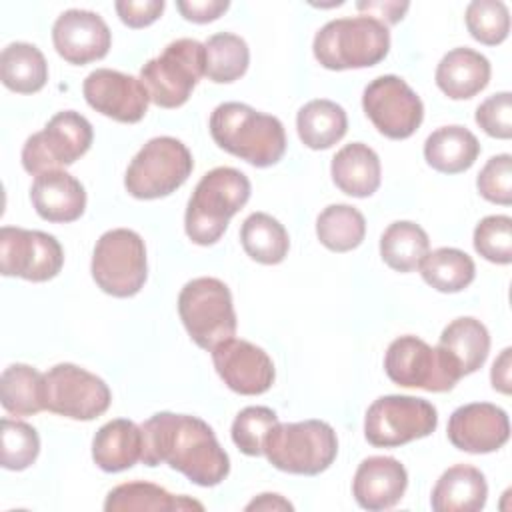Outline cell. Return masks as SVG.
<instances>
[{
  "instance_id": "obj_1",
  "label": "cell",
  "mask_w": 512,
  "mask_h": 512,
  "mask_svg": "<svg viewBox=\"0 0 512 512\" xmlns=\"http://www.w3.org/2000/svg\"><path fill=\"white\" fill-rule=\"evenodd\" d=\"M142 462L168 464L198 486H216L230 472V458L212 428L188 414L158 412L142 426Z\"/></svg>"
},
{
  "instance_id": "obj_2",
  "label": "cell",
  "mask_w": 512,
  "mask_h": 512,
  "mask_svg": "<svg viewBox=\"0 0 512 512\" xmlns=\"http://www.w3.org/2000/svg\"><path fill=\"white\" fill-rule=\"evenodd\" d=\"M210 134L222 150L256 168L276 164L286 152L282 122L242 102L216 106L210 116Z\"/></svg>"
},
{
  "instance_id": "obj_3",
  "label": "cell",
  "mask_w": 512,
  "mask_h": 512,
  "mask_svg": "<svg viewBox=\"0 0 512 512\" xmlns=\"http://www.w3.org/2000/svg\"><path fill=\"white\" fill-rule=\"evenodd\" d=\"M250 180L244 172L218 166L196 184L184 214V228L194 244L210 246L226 232L230 218L248 202Z\"/></svg>"
},
{
  "instance_id": "obj_4",
  "label": "cell",
  "mask_w": 512,
  "mask_h": 512,
  "mask_svg": "<svg viewBox=\"0 0 512 512\" xmlns=\"http://www.w3.org/2000/svg\"><path fill=\"white\" fill-rule=\"evenodd\" d=\"M314 58L328 70L370 68L386 58L390 32L366 14L326 22L314 36Z\"/></svg>"
},
{
  "instance_id": "obj_5",
  "label": "cell",
  "mask_w": 512,
  "mask_h": 512,
  "mask_svg": "<svg viewBox=\"0 0 512 512\" xmlns=\"http://www.w3.org/2000/svg\"><path fill=\"white\" fill-rule=\"evenodd\" d=\"M264 454L282 472L316 476L334 462L338 438L334 428L322 420L278 422L264 442Z\"/></svg>"
},
{
  "instance_id": "obj_6",
  "label": "cell",
  "mask_w": 512,
  "mask_h": 512,
  "mask_svg": "<svg viewBox=\"0 0 512 512\" xmlns=\"http://www.w3.org/2000/svg\"><path fill=\"white\" fill-rule=\"evenodd\" d=\"M178 314L190 338L204 350H214L236 334L232 294L218 278L200 276L186 282L178 294Z\"/></svg>"
},
{
  "instance_id": "obj_7",
  "label": "cell",
  "mask_w": 512,
  "mask_h": 512,
  "mask_svg": "<svg viewBox=\"0 0 512 512\" xmlns=\"http://www.w3.org/2000/svg\"><path fill=\"white\" fill-rule=\"evenodd\" d=\"M192 168L194 160L186 144L172 136H156L128 164L124 186L138 200L164 198L188 180Z\"/></svg>"
},
{
  "instance_id": "obj_8",
  "label": "cell",
  "mask_w": 512,
  "mask_h": 512,
  "mask_svg": "<svg viewBox=\"0 0 512 512\" xmlns=\"http://www.w3.org/2000/svg\"><path fill=\"white\" fill-rule=\"evenodd\" d=\"M204 44L192 38L170 42L140 70V80L150 102L160 108H178L188 102L194 86L204 76Z\"/></svg>"
},
{
  "instance_id": "obj_9",
  "label": "cell",
  "mask_w": 512,
  "mask_h": 512,
  "mask_svg": "<svg viewBox=\"0 0 512 512\" xmlns=\"http://www.w3.org/2000/svg\"><path fill=\"white\" fill-rule=\"evenodd\" d=\"M90 270L94 282L106 294L116 298L138 294L148 276L144 240L128 228L104 232L94 246Z\"/></svg>"
},
{
  "instance_id": "obj_10",
  "label": "cell",
  "mask_w": 512,
  "mask_h": 512,
  "mask_svg": "<svg viewBox=\"0 0 512 512\" xmlns=\"http://www.w3.org/2000/svg\"><path fill=\"white\" fill-rule=\"evenodd\" d=\"M384 370L394 384L426 392H448L462 378L456 364L440 346L434 348L412 334L390 342L384 356Z\"/></svg>"
},
{
  "instance_id": "obj_11",
  "label": "cell",
  "mask_w": 512,
  "mask_h": 512,
  "mask_svg": "<svg viewBox=\"0 0 512 512\" xmlns=\"http://www.w3.org/2000/svg\"><path fill=\"white\" fill-rule=\"evenodd\" d=\"M438 426L436 408L416 396H380L366 410L364 436L376 448H396L430 436Z\"/></svg>"
},
{
  "instance_id": "obj_12",
  "label": "cell",
  "mask_w": 512,
  "mask_h": 512,
  "mask_svg": "<svg viewBox=\"0 0 512 512\" xmlns=\"http://www.w3.org/2000/svg\"><path fill=\"white\" fill-rule=\"evenodd\" d=\"M92 124L74 110L54 114L48 124L32 134L22 148V166L28 174H44L74 164L92 144Z\"/></svg>"
},
{
  "instance_id": "obj_13",
  "label": "cell",
  "mask_w": 512,
  "mask_h": 512,
  "mask_svg": "<svg viewBox=\"0 0 512 512\" xmlns=\"http://www.w3.org/2000/svg\"><path fill=\"white\" fill-rule=\"evenodd\" d=\"M110 400L108 384L76 364H56L42 376L44 410L54 414L72 420H94L108 410Z\"/></svg>"
},
{
  "instance_id": "obj_14",
  "label": "cell",
  "mask_w": 512,
  "mask_h": 512,
  "mask_svg": "<svg viewBox=\"0 0 512 512\" xmlns=\"http://www.w3.org/2000/svg\"><path fill=\"white\" fill-rule=\"evenodd\" d=\"M362 108L374 128L392 140L410 138L424 118L420 96L394 74L378 76L364 88Z\"/></svg>"
},
{
  "instance_id": "obj_15",
  "label": "cell",
  "mask_w": 512,
  "mask_h": 512,
  "mask_svg": "<svg viewBox=\"0 0 512 512\" xmlns=\"http://www.w3.org/2000/svg\"><path fill=\"white\" fill-rule=\"evenodd\" d=\"M64 264L60 242L46 232L16 226L0 228V272L28 282L54 278Z\"/></svg>"
},
{
  "instance_id": "obj_16",
  "label": "cell",
  "mask_w": 512,
  "mask_h": 512,
  "mask_svg": "<svg viewBox=\"0 0 512 512\" xmlns=\"http://www.w3.org/2000/svg\"><path fill=\"white\" fill-rule=\"evenodd\" d=\"M86 102L100 114L124 122L136 124L148 112V90L140 78L130 74L98 68L90 72L82 84Z\"/></svg>"
},
{
  "instance_id": "obj_17",
  "label": "cell",
  "mask_w": 512,
  "mask_h": 512,
  "mask_svg": "<svg viewBox=\"0 0 512 512\" xmlns=\"http://www.w3.org/2000/svg\"><path fill=\"white\" fill-rule=\"evenodd\" d=\"M212 362L224 384L242 396L264 394L276 378L270 356L248 340L228 338L220 342L212 350Z\"/></svg>"
},
{
  "instance_id": "obj_18",
  "label": "cell",
  "mask_w": 512,
  "mask_h": 512,
  "mask_svg": "<svg viewBox=\"0 0 512 512\" xmlns=\"http://www.w3.org/2000/svg\"><path fill=\"white\" fill-rule=\"evenodd\" d=\"M510 438L508 414L490 402H472L456 408L448 420V440L470 454H488Z\"/></svg>"
},
{
  "instance_id": "obj_19",
  "label": "cell",
  "mask_w": 512,
  "mask_h": 512,
  "mask_svg": "<svg viewBox=\"0 0 512 512\" xmlns=\"http://www.w3.org/2000/svg\"><path fill=\"white\" fill-rule=\"evenodd\" d=\"M56 52L70 64H88L108 54L112 34L100 14L80 8L62 12L52 26Z\"/></svg>"
},
{
  "instance_id": "obj_20",
  "label": "cell",
  "mask_w": 512,
  "mask_h": 512,
  "mask_svg": "<svg viewBox=\"0 0 512 512\" xmlns=\"http://www.w3.org/2000/svg\"><path fill=\"white\" fill-rule=\"evenodd\" d=\"M408 486V472L392 456L364 458L354 474L352 494L364 510H388L396 506Z\"/></svg>"
},
{
  "instance_id": "obj_21",
  "label": "cell",
  "mask_w": 512,
  "mask_h": 512,
  "mask_svg": "<svg viewBox=\"0 0 512 512\" xmlns=\"http://www.w3.org/2000/svg\"><path fill=\"white\" fill-rule=\"evenodd\" d=\"M30 200L40 218L48 222H74L84 214L86 190L72 174L50 170L34 178Z\"/></svg>"
},
{
  "instance_id": "obj_22",
  "label": "cell",
  "mask_w": 512,
  "mask_h": 512,
  "mask_svg": "<svg viewBox=\"0 0 512 512\" xmlns=\"http://www.w3.org/2000/svg\"><path fill=\"white\" fill-rule=\"evenodd\" d=\"M488 498L484 474L468 464L450 466L438 478L430 504L436 512H478Z\"/></svg>"
},
{
  "instance_id": "obj_23",
  "label": "cell",
  "mask_w": 512,
  "mask_h": 512,
  "mask_svg": "<svg viewBox=\"0 0 512 512\" xmlns=\"http://www.w3.org/2000/svg\"><path fill=\"white\" fill-rule=\"evenodd\" d=\"M490 62L472 48H454L442 56L436 68L438 88L452 100H466L486 88Z\"/></svg>"
},
{
  "instance_id": "obj_24",
  "label": "cell",
  "mask_w": 512,
  "mask_h": 512,
  "mask_svg": "<svg viewBox=\"0 0 512 512\" xmlns=\"http://www.w3.org/2000/svg\"><path fill=\"white\" fill-rule=\"evenodd\" d=\"M334 184L348 196L366 198L380 186V158L362 142H352L340 148L330 164Z\"/></svg>"
},
{
  "instance_id": "obj_25",
  "label": "cell",
  "mask_w": 512,
  "mask_h": 512,
  "mask_svg": "<svg viewBox=\"0 0 512 512\" xmlns=\"http://www.w3.org/2000/svg\"><path fill=\"white\" fill-rule=\"evenodd\" d=\"M92 458L104 472H122L142 458V428L126 418L100 426L92 440Z\"/></svg>"
},
{
  "instance_id": "obj_26",
  "label": "cell",
  "mask_w": 512,
  "mask_h": 512,
  "mask_svg": "<svg viewBox=\"0 0 512 512\" xmlns=\"http://www.w3.org/2000/svg\"><path fill=\"white\" fill-rule=\"evenodd\" d=\"M438 346L456 364L462 376L476 372L488 358L490 334L486 326L472 318L462 316L452 320L440 334Z\"/></svg>"
},
{
  "instance_id": "obj_27",
  "label": "cell",
  "mask_w": 512,
  "mask_h": 512,
  "mask_svg": "<svg viewBox=\"0 0 512 512\" xmlns=\"http://www.w3.org/2000/svg\"><path fill=\"white\" fill-rule=\"evenodd\" d=\"M480 154L478 138L464 126H442L424 142L426 162L442 174L468 170Z\"/></svg>"
},
{
  "instance_id": "obj_28",
  "label": "cell",
  "mask_w": 512,
  "mask_h": 512,
  "mask_svg": "<svg viewBox=\"0 0 512 512\" xmlns=\"http://www.w3.org/2000/svg\"><path fill=\"white\" fill-rule=\"evenodd\" d=\"M106 512H174V510H204V506L186 496H174L152 482H126L112 488L104 502Z\"/></svg>"
},
{
  "instance_id": "obj_29",
  "label": "cell",
  "mask_w": 512,
  "mask_h": 512,
  "mask_svg": "<svg viewBox=\"0 0 512 512\" xmlns=\"http://www.w3.org/2000/svg\"><path fill=\"white\" fill-rule=\"evenodd\" d=\"M296 128L304 146L312 150H326L344 138L348 130V116L340 104L318 98L298 110Z\"/></svg>"
},
{
  "instance_id": "obj_30",
  "label": "cell",
  "mask_w": 512,
  "mask_h": 512,
  "mask_svg": "<svg viewBox=\"0 0 512 512\" xmlns=\"http://www.w3.org/2000/svg\"><path fill=\"white\" fill-rule=\"evenodd\" d=\"M2 84L18 94H34L48 80L44 54L28 42H12L0 54Z\"/></svg>"
},
{
  "instance_id": "obj_31",
  "label": "cell",
  "mask_w": 512,
  "mask_h": 512,
  "mask_svg": "<svg viewBox=\"0 0 512 512\" xmlns=\"http://www.w3.org/2000/svg\"><path fill=\"white\" fill-rule=\"evenodd\" d=\"M428 252V234L416 222H392L380 236V256L396 272H414Z\"/></svg>"
},
{
  "instance_id": "obj_32",
  "label": "cell",
  "mask_w": 512,
  "mask_h": 512,
  "mask_svg": "<svg viewBox=\"0 0 512 512\" xmlns=\"http://www.w3.org/2000/svg\"><path fill=\"white\" fill-rule=\"evenodd\" d=\"M244 252L260 264H280L290 248L286 228L266 212L250 214L240 228Z\"/></svg>"
},
{
  "instance_id": "obj_33",
  "label": "cell",
  "mask_w": 512,
  "mask_h": 512,
  "mask_svg": "<svg viewBox=\"0 0 512 512\" xmlns=\"http://www.w3.org/2000/svg\"><path fill=\"white\" fill-rule=\"evenodd\" d=\"M366 220L350 204H330L316 218V236L332 252H348L362 244Z\"/></svg>"
},
{
  "instance_id": "obj_34",
  "label": "cell",
  "mask_w": 512,
  "mask_h": 512,
  "mask_svg": "<svg viewBox=\"0 0 512 512\" xmlns=\"http://www.w3.org/2000/svg\"><path fill=\"white\" fill-rule=\"evenodd\" d=\"M204 76L216 84H228L244 76L250 62V50L244 38L232 32L212 34L204 42Z\"/></svg>"
},
{
  "instance_id": "obj_35",
  "label": "cell",
  "mask_w": 512,
  "mask_h": 512,
  "mask_svg": "<svg viewBox=\"0 0 512 512\" xmlns=\"http://www.w3.org/2000/svg\"><path fill=\"white\" fill-rule=\"evenodd\" d=\"M420 274L438 292H460L474 280L476 266L466 252L444 246L426 254Z\"/></svg>"
},
{
  "instance_id": "obj_36",
  "label": "cell",
  "mask_w": 512,
  "mask_h": 512,
  "mask_svg": "<svg viewBox=\"0 0 512 512\" xmlns=\"http://www.w3.org/2000/svg\"><path fill=\"white\" fill-rule=\"evenodd\" d=\"M42 376L28 364H10L0 376V402L14 416H30L44 410Z\"/></svg>"
},
{
  "instance_id": "obj_37",
  "label": "cell",
  "mask_w": 512,
  "mask_h": 512,
  "mask_svg": "<svg viewBox=\"0 0 512 512\" xmlns=\"http://www.w3.org/2000/svg\"><path fill=\"white\" fill-rule=\"evenodd\" d=\"M0 440H2V454L0 462L6 470H24L38 458L40 452V438L34 426L2 418L0 422Z\"/></svg>"
},
{
  "instance_id": "obj_38",
  "label": "cell",
  "mask_w": 512,
  "mask_h": 512,
  "mask_svg": "<svg viewBox=\"0 0 512 512\" xmlns=\"http://www.w3.org/2000/svg\"><path fill=\"white\" fill-rule=\"evenodd\" d=\"M466 28L470 36L486 46H496L510 32V14L500 0H474L466 8Z\"/></svg>"
},
{
  "instance_id": "obj_39",
  "label": "cell",
  "mask_w": 512,
  "mask_h": 512,
  "mask_svg": "<svg viewBox=\"0 0 512 512\" xmlns=\"http://www.w3.org/2000/svg\"><path fill=\"white\" fill-rule=\"evenodd\" d=\"M278 424V416L268 406H246L232 422V442L248 456L264 454V442Z\"/></svg>"
},
{
  "instance_id": "obj_40",
  "label": "cell",
  "mask_w": 512,
  "mask_h": 512,
  "mask_svg": "<svg viewBox=\"0 0 512 512\" xmlns=\"http://www.w3.org/2000/svg\"><path fill=\"white\" fill-rule=\"evenodd\" d=\"M476 252L494 264L512 262V218L494 214L482 218L474 228Z\"/></svg>"
},
{
  "instance_id": "obj_41",
  "label": "cell",
  "mask_w": 512,
  "mask_h": 512,
  "mask_svg": "<svg viewBox=\"0 0 512 512\" xmlns=\"http://www.w3.org/2000/svg\"><path fill=\"white\" fill-rule=\"evenodd\" d=\"M476 186L482 198L494 204H512V156H492L476 178Z\"/></svg>"
},
{
  "instance_id": "obj_42",
  "label": "cell",
  "mask_w": 512,
  "mask_h": 512,
  "mask_svg": "<svg viewBox=\"0 0 512 512\" xmlns=\"http://www.w3.org/2000/svg\"><path fill=\"white\" fill-rule=\"evenodd\" d=\"M476 124L488 136L508 140L512 136V94L498 92L488 96L476 108Z\"/></svg>"
},
{
  "instance_id": "obj_43",
  "label": "cell",
  "mask_w": 512,
  "mask_h": 512,
  "mask_svg": "<svg viewBox=\"0 0 512 512\" xmlns=\"http://www.w3.org/2000/svg\"><path fill=\"white\" fill-rule=\"evenodd\" d=\"M114 8L126 26L144 28L160 18L164 0H118Z\"/></svg>"
},
{
  "instance_id": "obj_44",
  "label": "cell",
  "mask_w": 512,
  "mask_h": 512,
  "mask_svg": "<svg viewBox=\"0 0 512 512\" xmlns=\"http://www.w3.org/2000/svg\"><path fill=\"white\" fill-rule=\"evenodd\" d=\"M228 0H178L176 8L180 14L196 24H206L220 18L228 10Z\"/></svg>"
},
{
  "instance_id": "obj_45",
  "label": "cell",
  "mask_w": 512,
  "mask_h": 512,
  "mask_svg": "<svg viewBox=\"0 0 512 512\" xmlns=\"http://www.w3.org/2000/svg\"><path fill=\"white\" fill-rule=\"evenodd\" d=\"M408 2H372V0H368V2H358L356 4V8L358 10H366L368 14L366 16H370V18H376V20H380L384 26H388V24H396L398 20H402L404 18V12L408 10Z\"/></svg>"
},
{
  "instance_id": "obj_46",
  "label": "cell",
  "mask_w": 512,
  "mask_h": 512,
  "mask_svg": "<svg viewBox=\"0 0 512 512\" xmlns=\"http://www.w3.org/2000/svg\"><path fill=\"white\" fill-rule=\"evenodd\" d=\"M510 354H512V350L504 348L502 354L494 360L492 372H490V380H492L494 390H498L502 394H510V390H512V384H510L512 382V378H510V370H512Z\"/></svg>"
},
{
  "instance_id": "obj_47",
  "label": "cell",
  "mask_w": 512,
  "mask_h": 512,
  "mask_svg": "<svg viewBox=\"0 0 512 512\" xmlns=\"http://www.w3.org/2000/svg\"><path fill=\"white\" fill-rule=\"evenodd\" d=\"M294 506L284 500L280 494H260L258 498H254L246 510H292Z\"/></svg>"
}]
</instances>
